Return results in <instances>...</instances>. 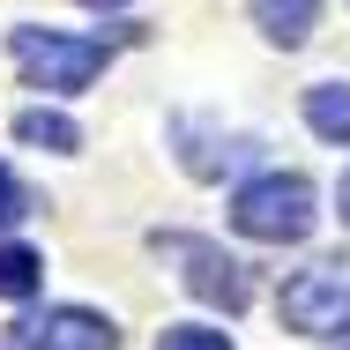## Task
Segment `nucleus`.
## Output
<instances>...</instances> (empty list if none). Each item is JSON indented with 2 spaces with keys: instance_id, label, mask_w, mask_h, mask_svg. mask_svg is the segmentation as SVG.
I'll use <instances>...</instances> for the list:
<instances>
[{
  "instance_id": "obj_8",
  "label": "nucleus",
  "mask_w": 350,
  "mask_h": 350,
  "mask_svg": "<svg viewBox=\"0 0 350 350\" xmlns=\"http://www.w3.org/2000/svg\"><path fill=\"white\" fill-rule=\"evenodd\" d=\"M306 127L321 142H350V82H313L306 90Z\"/></svg>"
},
{
  "instance_id": "obj_13",
  "label": "nucleus",
  "mask_w": 350,
  "mask_h": 350,
  "mask_svg": "<svg viewBox=\"0 0 350 350\" xmlns=\"http://www.w3.org/2000/svg\"><path fill=\"white\" fill-rule=\"evenodd\" d=\"M336 209H343V224H350V172H343V187H336Z\"/></svg>"
},
{
  "instance_id": "obj_3",
  "label": "nucleus",
  "mask_w": 350,
  "mask_h": 350,
  "mask_svg": "<svg viewBox=\"0 0 350 350\" xmlns=\"http://www.w3.org/2000/svg\"><path fill=\"white\" fill-rule=\"evenodd\" d=\"M283 321L298 336H343L350 328V261H313L283 283Z\"/></svg>"
},
{
  "instance_id": "obj_5",
  "label": "nucleus",
  "mask_w": 350,
  "mask_h": 350,
  "mask_svg": "<svg viewBox=\"0 0 350 350\" xmlns=\"http://www.w3.org/2000/svg\"><path fill=\"white\" fill-rule=\"evenodd\" d=\"M112 343H120V328L90 306H45L8 328V350H112Z\"/></svg>"
},
{
  "instance_id": "obj_7",
  "label": "nucleus",
  "mask_w": 350,
  "mask_h": 350,
  "mask_svg": "<svg viewBox=\"0 0 350 350\" xmlns=\"http://www.w3.org/2000/svg\"><path fill=\"white\" fill-rule=\"evenodd\" d=\"M313 23H321V0H254V30L269 38V45H306L313 38Z\"/></svg>"
},
{
  "instance_id": "obj_14",
  "label": "nucleus",
  "mask_w": 350,
  "mask_h": 350,
  "mask_svg": "<svg viewBox=\"0 0 350 350\" xmlns=\"http://www.w3.org/2000/svg\"><path fill=\"white\" fill-rule=\"evenodd\" d=\"M82 8H127V0H82Z\"/></svg>"
},
{
  "instance_id": "obj_12",
  "label": "nucleus",
  "mask_w": 350,
  "mask_h": 350,
  "mask_svg": "<svg viewBox=\"0 0 350 350\" xmlns=\"http://www.w3.org/2000/svg\"><path fill=\"white\" fill-rule=\"evenodd\" d=\"M23 216V187H15V172L0 164V224H15Z\"/></svg>"
},
{
  "instance_id": "obj_1",
  "label": "nucleus",
  "mask_w": 350,
  "mask_h": 350,
  "mask_svg": "<svg viewBox=\"0 0 350 350\" xmlns=\"http://www.w3.org/2000/svg\"><path fill=\"white\" fill-rule=\"evenodd\" d=\"M8 53H15V68L30 75V90H53V97H68V90H90L97 75H105V38H68V30H45V23H23V30H8Z\"/></svg>"
},
{
  "instance_id": "obj_11",
  "label": "nucleus",
  "mask_w": 350,
  "mask_h": 350,
  "mask_svg": "<svg viewBox=\"0 0 350 350\" xmlns=\"http://www.w3.org/2000/svg\"><path fill=\"white\" fill-rule=\"evenodd\" d=\"M157 350H231V336L224 328H164Z\"/></svg>"
},
{
  "instance_id": "obj_10",
  "label": "nucleus",
  "mask_w": 350,
  "mask_h": 350,
  "mask_svg": "<svg viewBox=\"0 0 350 350\" xmlns=\"http://www.w3.org/2000/svg\"><path fill=\"white\" fill-rule=\"evenodd\" d=\"M45 283V254L38 246H0V298H30Z\"/></svg>"
},
{
  "instance_id": "obj_4",
  "label": "nucleus",
  "mask_w": 350,
  "mask_h": 350,
  "mask_svg": "<svg viewBox=\"0 0 350 350\" xmlns=\"http://www.w3.org/2000/svg\"><path fill=\"white\" fill-rule=\"evenodd\" d=\"M157 254H164V261H187V291H194V298H209V306H224V313H239V306L254 298V276H246V261H231L216 239L157 231Z\"/></svg>"
},
{
  "instance_id": "obj_6",
  "label": "nucleus",
  "mask_w": 350,
  "mask_h": 350,
  "mask_svg": "<svg viewBox=\"0 0 350 350\" xmlns=\"http://www.w3.org/2000/svg\"><path fill=\"white\" fill-rule=\"evenodd\" d=\"M172 142H179V164H187L194 179H224V172H239L246 157H261V142H231V135H209L202 120H172Z\"/></svg>"
},
{
  "instance_id": "obj_9",
  "label": "nucleus",
  "mask_w": 350,
  "mask_h": 350,
  "mask_svg": "<svg viewBox=\"0 0 350 350\" xmlns=\"http://www.w3.org/2000/svg\"><path fill=\"white\" fill-rule=\"evenodd\" d=\"M15 142H30V149H82V127H75L68 112H45V105H30V112H15Z\"/></svg>"
},
{
  "instance_id": "obj_2",
  "label": "nucleus",
  "mask_w": 350,
  "mask_h": 350,
  "mask_svg": "<svg viewBox=\"0 0 350 350\" xmlns=\"http://www.w3.org/2000/svg\"><path fill=\"white\" fill-rule=\"evenodd\" d=\"M313 216H321L313 209V187L298 172H261V179H246L231 194V224L246 239H261V246H298L313 231Z\"/></svg>"
}]
</instances>
